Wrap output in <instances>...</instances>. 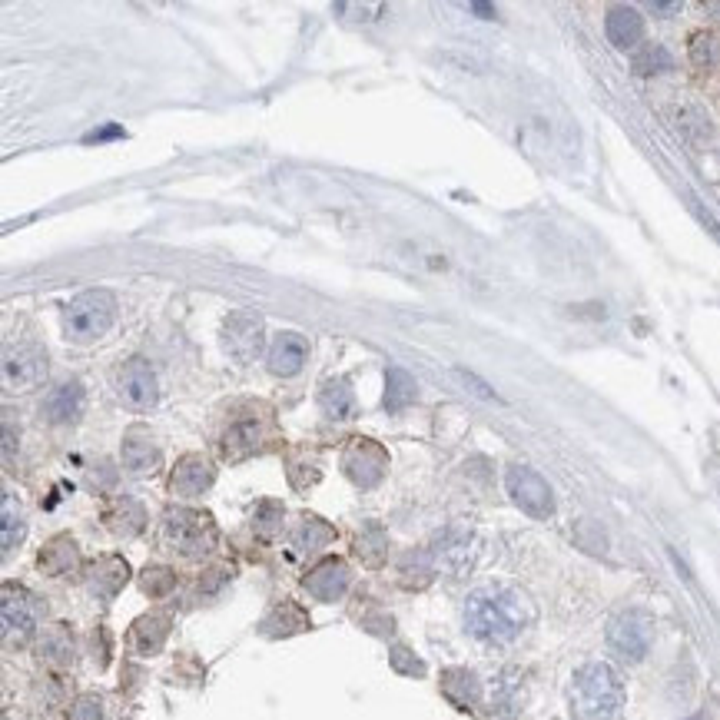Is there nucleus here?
I'll return each instance as SVG.
<instances>
[{
    "mask_svg": "<svg viewBox=\"0 0 720 720\" xmlns=\"http://www.w3.org/2000/svg\"><path fill=\"white\" fill-rule=\"evenodd\" d=\"M47 375V356L37 346H17L7 349L4 356V379L7 385H17V389H27V385H37Z\"/></svg>",
    "mask_w": 720,
    "mask_h": 720,
    "instance_id": "11",
    "label": "nucleus"
},
{
    "mask_svg": "<svg viewBox=\"0 0 720 720\" xmlns=\"http://www.w3.org/2000/svg\"><path fill=\"white\" fill-rule=\"evenodd\" d=\"M604 30H608V40L618 50H634L644 37V20L634 7L618 4L608 10V20H604Z\"/></svg>",
    "mask_w": 720,
    "mask_h": 720,
    "instance_id": "14",
    "label": "nucleus"
},
{
    "mask_svg": "<svg viewBox=\"0 0 720 720\" xmlns=\"http://www.w3.org/2000/svg\"><path fill=\"white\" fill-rule=\"evenodd\" d=\"M415 379L399 365H392L389 372H385V409L389 412H405L409 405L415 402Z\"/></svg>",
    "mask_w": 720,
    "mask_h": 720,
    "instance_id": "19",
    "label": "nucleus"
},
{
    "mask_svg": "<svg viewBox=\"0 0 720 720\" xmlns=\"http://www.w3.org/2000/svg\"><path fill=\"white\" fill-rule=\"evenodd\" d=\"M210 485H213V465H210V458H203V455H183L170 478V488L183 498L203 495Z\"/></svg>",
    "mask_w": 720,
    "mask_h": 720,
    "instance_id": "13",
    "label": "nucleus"
},
{
    "mask_svg": "<svg viewBox=\"0 0 720 720\" xmlns=\"http://www.w3.org/2000/svg\"><path fill=\"white\" fill-rule=\"evenodd\" d=\"M107 137H123V130H120V127H107V130H100V133H90L87 140H107Z\"/></svg>",
    "mask_w": 720,
    "mask_h": 720,
    "instance_id": "35",
    "label": "nucleus"
},
{
    "mask_svg": "<svg viewBox=\"0 0 720 720\" xmlns=\"http://www.w3.org/2000/svg\"><path fill=\"white\" fill-rule=\"evenodd\" d=\"M505 485H508L511 502L525 511V515H531V518H551L555 515V495H551L548 482L535 472V468L511 465L508 475H505Z\"/></svg>",
    "mask_w": 720,
    "mask_h": 720,
    "instance_id": "5",
    "label": "nucleus"
},
{
    "mask_svg": "<svg viewBox=\"0 0 720 720\" xmlns=\"http://www.w3.org/2000/svg\"><path fill=\"white\" fill-rule=\"evenodd\" d=\"M531 621V604L515 588H482L465 601V628L482 641L508 644Z\"/></svg>",
    "mask_w": 720,
    "mask_h": 720,
    "instance_id": "1",
    "label": "nucleus"
},
{
    "mask_svg": "<svg viewBox=\"0 0 720 720\" xmlns=\"http://www.w3.org/2000/svg\"><path fill=\"white\" fill-rule=\"evenodd\" d=\"M113 319H117V299H113L107 289L80 292V296L73 299L67 306V312H64L67 339H73V342L100 339L103 332L113 326Z\"/></svg>",
    "mask_w": 720,
    "mask_h": 720,
    "instance_id": "3",
    "label": "nucleus"
},
{
    "mask_svg": "<svg viewBox=\"0 0 720 720\" xmlns=\"http://www.w3.org/2000/svg\"><path fill=\"white\" fill-rule=\"evenodd\" d=\"M654 641V618L641 608H628L614 614L608 624V648L621 657V661H644Z\"/></svg>",
    "mask_w": 720,
    "mask_h": 720,
    "instance_id": "4",
    "label": "nucleus"
},
{
    "mask_svg": "<svg viewBox=\"0 0 720 720\" xmlns=\"http://www.w3.org/2000/svg\"><path fill=\"white\" fill-rule=\"evenodd\" d=\"M117 392H120L123 402L133 405V409H150V405L156 402V395H160L150 362L130 359L127 365H123L120 375H117Z\"/></svg>",
    "mask_w": 720,
    "mask_h": 720,
    "instance_id": "10",
    "label": "nucleus"
},
{
    "mask_svg": "<svg viewBox=\"0 0 720 720\" xmlns=\"http://www.w3.org/2000/svg\"><path fill=\"white\" fill-rule=\"evenodd\" d=\"M24 538V515L14 508V498H4V551H10Z\"/></svg>",
    "mask_w": 720,
    "mask_h": 720,
    "instance_id": "27",
    "label": "nucleus"
},
{
    "mask_svg": "<svg viewBox=\"0 0 720 720\" xmlns=\"http://www.w3.org/2000/svg\"><path fill=\"white\" fill-rule=\"evenodd\" d=\"M306 588H309L312 598H319V601H336V598H342V594H346V588H349V568H346V561H336V558L322 561L316 571H309Z\"/></svg>",
    "mask_w": 720,
    "mask_h": 720,
    "instance_id": "15",
    "label": "nucleus"
},
{
    "mask_svg": "<svg viewBox=\"0 0 720 720\" xmlns=\"http://www.w3.org/2000/svg\"><path fill=\"white\" fill-rule=\"evenodd\" d=\"M90 591L97 594V598H113L123 581H127V561L120 558H100L97 565L90 568Z\"/></svg>",
    "mask_w": 720,
    "mask_h": 720,
    "instance_id": "17",
    "label": "nucleus"
},
{
    "mask_svg": "<svg viewBox=\"0 0 720 720\" xmlns=\"http://www.w3.org/2000/svg\"><path fill=\"white\" fill-rule=\"evenodd\" d=\"M259 425L256 422H239L233 425V429L226 432L223 438V455L226 458H246V455H253L256 448H259Z\"/></svg>",
    "mask_w": 720,
    "mask_h": 720,
    "instance_id": "22",
    "label": "nucleus"
},
{
    "mask_svg": "<svg viewBox=\"0 0 720 720\" xmlns=\"http://www.w3.org/2000/svg\"><path fill=\"white\" fill-rule=\"evenodd\" d=\"M83 405H87L83 385L80 382H67V385H60V389H54L47 395L44 412H47V419L57 422V425L60 422H77L83 415Z\"/></svg>",
    "mask_w": 720,
    "mask_h": 720,
    "instance_id": "16",
    "label": "nucleus"
},
{
    "mask_svg": "<svg viewBox=\"0 0 720 720\" xmlns=\"http://www.w3.org/2000/svg\"><path fill=\"white\" fill-rule=\"evenodd\" d=\"M70 720H103L100 701H93V697H80V701L73 704Z\"/></svg>",
    "mask_w": 720,
    "mask_h": 720,
    "instance_id": "31",
    "label": "nucleus"
},
{
    "mask_svg": "<svg viewBox=\"0 0 720 720\" xmlns=\"http://www.w3.org/2000/svg\"><path fill=\"white\" fill-rule=\"evenodd\" d=\"M110 521V528L117 531V535H137V531L143 528V511L137 502H130V498H123V502H117V508L107 515Z\"/></svg>",
    "mask_w": 720,
    "mask_h": 720,
    "instance_id": "25",
    "label": "nucleus"
},
{
    "mask_svg": "<svg viewBox=\"0 0 720 720\" xmlns=\"http://www.w3.org/2000/svg\"><path fill=\"white\" fill-rule=\"evenodd\" d=\"M143 588L150 591V594H166L173 588V575L166 568H153V571H146V578H143Z\"/></svg>",
    "mask_w": 720,
    "mask_h": 720,
    "instance_id": "30",
    "label": "nucleus"
},
{
    "mask_svg": "<svg viewBox=\"0 0 720 720\" xmlns=\"http://www.w3.org/2000/svg\"><path fill=\"white\" fill-rule=\"evenodd\" d=\"M571 711L578 720H618L624 711V681L611 664H584L571 681Z\"/></svg>",
    "mask_w": 720,
    "mask_h": 720,
    "instance_id": "2",
    "label": "nucleus"
},
{
    "mask_svg": "<svg viewBox=\"0 0 720 720\" xmlns=\"http://www.w3.org/2000/svg\"><path fill=\"white\" fill-rule=\"evenodd\" d=\"M654 14H677L681 10V4H648Z\"/></svg>",
    "mask_w": 720,
    "mask_h": 720,
    "instance_id": "36",
    "label": "nucleus"
},
{
    "mask_svg": "<svg viewBox=\"0 0 720 720\" xmlns=\"http://www.w3.org/2000/svg\"><path fill=\"white\" fill-rule=\"evenodd\" d=\"M631 67H634L638 77H654V73L671 70L674 60H671V54H667L661 44H644V47H638V54H634Z\"/></svg>",
    "mask_w": 720,
    "mask_h": 720,
    "instance_id": "23",
    "label": "nucleus"
},
{
    "mask_svg": "<svg viewBox=\"0 0 720 720\" xmlns=\"http://www.w3.org/2000/svg\"><path fill=\"white\" fill-rule=\"evenodd\" d=\"M468 10H472V14H482L485 20H495V17H498V10H495L492 4H468Z\"/></svg>",
    "mask_w": 720,
    "mask_h": 720,
    "instance_id": "34",
    "label": "nucleus"
},
{
    "mask_svg": "<svg viewBox=\"0 0 720 720\" xmlns=\"http://www.w3.org/2000/svg\"><path fill=\"white\" fill-rule=\"evenodd\" d=\"M279 518H283V508H279L276 502H263L256 511V521L253 525L263 531V535H273L276 525H279Z\"/></svg>",
    "mask_w": 720,
    "mask_h": 720,
    "instance_id": "29",
    "label": "nucleus"
},
{
    "mask_svg": "<svg viewBox=\"0 0 720 720\" xmlns=\"http://www.w3.org/2000/svg\"><path fill=\"white\" fill-rule=\"evenodd\" d=\"M40 568L47 571V575H70L73 568H77V545H73L70 538H54L50 545L40 551V561H37Z\"/></svg>",
    "mask_w": 720,
    "mask_h": 720,
    "instance_id": "21",
    "label": "nucleus"
},
{
    "mask_svg": "<svg viewBox=\"0 0 720 720\" xmlns=\"http://www.w3.org/2000/svg\"><path fill=\"white\" fill-rule=\"evenodd\" d=\"M163 641H166V621L163 618H143V621H137V628H133V644H137L143 654L160 651Z\"/></svg>",
    "mask_w": 720,
    "mask_h": 720,
    "instance_id": "26",
    "label": "nucleus"
},
{
    "mask_svg": "<svg viewBox=\"0 0 720 720\" xmlns=\"http://www.w3.org/2000/svg\"><path fill=\"white\" fill-rule=\"evenodd\" d=\"M123 465H127L130 472H153V468L160 465V455H156L153 442L140 429H133L123 438Z\"/></svg>",
    "mask_w": 720,
    "mask_h": 720,
    "instance_id": "18",
    "label": "nucleus"
},
{
    "mask_svg": "<svg viewBox=\"0 0 720 720\" xmlns=\"http://www.w3.org/2000/svg\"><path fill=\"white\" fill-rule=\"evenodd\" d=\"M691 206H694V213H697V219H701V223L707 226V233H711V236L717 239V243H720V223H717V219H714L711 213H707V210H704V206H701V203H697V200H694V196H691Z\"/></svg>",
    "mask_w": 720,
    "mask_h": 720,
    "instance_id": "33",
    "label": "nucleus"
},
{
    "mask_svg": "<svg viewBox=\"0 0 720 720\" xmlns=\"http://www.w3.org/2000/svg\"><path fill=\"white\" fill-rule=\"evenodd\" d=\"M704 10H707V14H711V17H717V20H720V0H707Z\"/></svg>",
    "mask_w": 720,
    "mask_h": 720,
    "instance_id": "37",
    "label": "nucleus"
},
{
    "mask_svg": "<svg viewBox=\"0 0 720 720\" xmlns=\"http://www.w3.org/2000/svg\"><path fill=\"white\" fill-rule=\"evenodd\" d=\"M691 60L704 70H717L720 67V34H714V30H701V34H694Z\"/></svg>",
    "mask_w": 720,
    "mask_h": 720,
    "instance_id": "24",
    "label": "nucleus"
},
{
    "mask_svg": "<svg viewBox=\"0 0 720 720\" xmlns=\"http://www.w3.org/2000/svg\"><path fill=\"white\" fill-rule=\"evenodd\" d=\"M263 336H266V329H263V319H259L256 312H233L223 326L226 352L243 365L253 362L259 352H263V342H266Z\"/></svg>",
    "mask_w": 720,
    "mask_h": 720,
    "instance_id": "7",
    "label": "nucleus"
},
{
    "mask_svg": "<svg viewBox=\"0 0 720 720\" xmlns=\"http://www.w3.org/2000/svg\"><path fill=\"white\" fill-rule=\"evenodd\" d=\"M332 538V531L322 525L319 518H306V525H302L299 531V548H316V545H326V541Z\"/></svg>",
    "mask_w": 720,
    "mask_h": 720,
    "instance_id": "28",
    "label": "nucleus"
},
{
    "mask_svg": "<svg viewBox=\"0 0 720 720\" xmlns=\"http://www.w3.org/2000/svg\"><path fill=\"white\" fill-rule=\"evenodd\" d=\"M342 465H346V475L359 488H372L379 485V478L385 475V468H389V455H385L382 445H375L372 438H356V442L346 448Z\"/></svg>",
    "mask_w": 720,
    "mask_h": 720,
    "instance_id": "8",
    "label": "nucleus"
},
{
    "mask_svg": "<svg viewBox=\"0 0 720 720\" xmlns=\"http://www.w3.org/2000/svg\"><path fill=\"white\" fill-rule=\"evenodd\" d=\"M319 405H322V412L329 415V419H349L352 412H356V395H352L349 389V382H342V379H332L322 385V392H319Z\"/></svg>",
    "mask_w": 720,
    "mask_h": 720,
    "instance_id": "20",
    "label": "nucleus"
},
{
    "mask_svg": "<svg viewBox=\"0 0 720 720\" xmlns=\"http://www.w3.org/2000/svg\"><path fill=\"white\" fill-rule=\"evenodd\" d=\"M166 535H170V541L183 555L196 558L203 555V551H210L216 531L210 515H200V511H170V515H166Z\"/></svg>",
    "mask_w": 720,
    "mask_h": 720,
    "instance_id": "6",
    "label": "nucleus"
},
{
    "mask_svg": "<svg viewBox=\"0 0 720 720\" xmlns=\"http://www.w3.org/2000/svg\"><path fill=\"white\" fill-rule=\"evenodd\" d=\"M691 720H707V717H691Z\"/></svg>",
    "mask_w": 720,
    "mask_h": 720,
    "instance_id": "38",
    "label": "nucleus"
},
{
    "mask_svg": "<svg viewBox=\"0 0 720 720\" xmlns=\"http://www.w3.org/2000/svg\"><path fill=\"white\" fill-rule=\"evenodd\" d=\"M37 628V601L34 594L4 584V638L7 641H27Z\"/></svg>",
    "mask_w": 720,
    "mask_h": 720,
    "instance_id": "9",
    "label": "nucleus"
},
{
    "mask_svg": "<svg viewBox=\"0 0 720 720\" xmlns=\"http://www.w3.org/2000/svg\"><path fill=\"white\" fill-rule=\"evenodd\" d=\"M309 359V342L299 336V332H279L273 339V346H269V372L273 375H296L302 365Z\"/></svg>",
    "mask_w": 720,
    "mask_h": 720,
    "instance_id": "12",
    "label": "nucleus"
},
{
    "mask_svg": "<svg viewBox=\"0 0 720 720\" xmlns=\"http://www.w3.org/2000/svg\"><path fill=\"white\" fill-rule=\"evenodd\" d=\"M458 379H462L465 385H472V392L475 395H482V399H492V402H498V395L488 389V385L478 379V375H472V372H465V369H458Z\"/></svg>",
    "mask_w": 720,
    "mask_h": 720,
    "instance_id": "32",
    "label": "nucleus"
}]
</instances>
